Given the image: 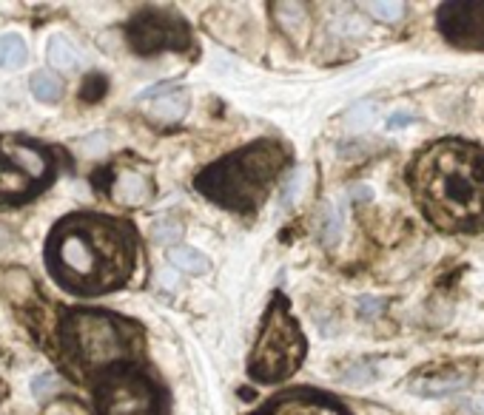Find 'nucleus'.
<instances>
[{
    "label": "nucleus",
    "mask_w": 484,
    "mask_h": 415,
    "mask_svg": "<svg viewBox=\"0 0 484 415\" xmlns=\"http://www.w3.org/2000/svg\"><path fill=\"white\" fill-rule=\"evenodd\" d=\"M470 384L468 375H441V379H419L413 382V390L428 395V399H444V395L459 392Z\"/></svg>",
    "instance_id": "nucleus-14"
},
{
    "label": "nucleus",
    "mask_w": 484,
    "mask_h": 415,
    "mask_svg": "<svg viewBox=\"0 0 484 415\" xmlns=\"http://www.w3.org/2000/svg\"><path fill=\"white\" fill-rule=\"evenodd\" d=\"M143 327L109 310H69L57 325L61 362L77 382L134 364L143 355Z\"/></svg>",
    "instance_id": "nucleus-3"
},
{
    "label": "nucleus",
    "mask_w": 484,
    "mask_h": 415,
    "mask_svg": "<svg viewBox=\"0 0 484 415\" xmlns=\"http://www.w3.org/2000/svg\"><path fill=\"white\" fill-rule=\"evenodd\" d=\"M413 120V114L411 111H396V114H391V120H387V126L391 128H402V126H408Z\"/></svg>",
    "instance_id": "nucleus-23"
},
{
    "label": "nucleus",
    "mask_w": 484,
    "mask_h": 415,
    "mask_svg": "<svg viewBox=\"0 0 484 415\" xmlns=\"http://www.w3.org/2000/svg\"><path fill=\"white\" fill-rule=\"evenodd\" d=\"M337 236H339V216L334 211H325V222H322V240L331 245L337 242Z\"/></svg>",
    "instance_id": "nucleus-21"
},
{
    "label": "nucleus",
    "mask_w": 484,
    "mask_h": 415,
    "mask_svg": "<svg viewBox=\"0 0 484 415\" xmlns=\"http://www.w3.org/2000/svg\"><path fill=\"white\" fill-rule=\"evenodd\" d=\"M297 185H299V176H294L288 185H285V193H282V208H288V203L294 200V191H297Z\"/></svg>",
    "instance_id": "nucleus-26"
},
{
    "label": "nucleus",
    "mask_w": 484,
    "mask_h": 415,
    "mask_svg": "<svg viewBox=\"0 0 484 415\" xmlns=\"http://www.w3.org/2000/svg\"><path fill=\"white\" fill-rule=\"evenodd\" d=\"M359 305H362V307H359L362 316H376L382 302H379V299H359Z\"/></svg>",
    "instance_id": "nucleus-25"
},
{
    "label": "nucleus",
    "mask_w": 484,
    "mask_h": 415,
    "mask_svg": "<svg viewBox=\"0 0 484 415\" xmlns=\"http://www.w3.org/2000/svg\"><path fill=\"white\" fill-rule=\"evenodd\" d=\"M54 387H57V384H54V379H49V375H41V379L34 382V387H32V390H34V395H43L46 390L52 392Z\"/></svg>",
    "instance_id": "nucleus-24"
},
{
    "label": "nucleus",
    "mask_w": 484,
    "mask_h": 415,
    "mask_svg": "<svg viewBox=\"0 0 484 415\" xmlns=\"http://www.w3.org/2000/svg\"><path fill=\"white\" fill-rule=\"evenodd\" d=\"M128 46L148 57L157 52H185L191 49V26L174 9H140L126 26Z\"/></svg>",
    "instance_id": "nucleus-8"
},
{
    "label": "nucleus",
    "mask_w": 484,
    "mask_h": 415,
    "mask_svg": "<svg viewBox=\"0 0 484 415\" xmlns=\"http://www.w3.org/2000/svg\"><path fill=\"white\" fill-rule=\"evenodd\" d=\"M290 163V151L277 140H257L197 174L194 188L205 200L237 213H257L270 188Z\"/></svg>",
    "instance_id": "nucleus-4"
},
{
    "label": "nucleus",
    "mask_w": 484,
    "mask_h": 415,
    "mask_svg": "<svg viewBox=\"0 0 484 415\" xmlns=\"http://www.w3.org/2000/svg\"><path fill=\"white\" fill-rule=\"evenodd\" d=\"M151 180L140 171H126L114 180L111 196L123 205H146L151 200Z\"/></svg>",
    "instance_id": "nucleus-12"
},
{
    "label": "nucleus",
    "mask_w": 484,
    "mask_h": 415,
    "mask_svg": "<svg viewBox=\"0 0 484 415\" xmlns=\"http://www.w3.org/2000/svg\"><path fill=\"white\" fill-rule=\"evenodd\" d=\"M436 21L448 43L459 49H484V0L441 4Z\"/></svg>",
    "instance_id": "nucleus-9"
},
{
    "label": "nucleus",
    "mask_w": 484,
    "mask_h": 415,
    "mask_svg": "<svg viewBox=\"0 0 484 415\" xmlns=\"http://www.w3.org/2000/svg\"><path fill=\"white\" fill-rule=\"evenodd\" d=\"M168 262L183 270V273H191V276H203L208 273L211 262H208V256L197 248H191V245H174L168 248Z\"/></svg>",
    "instance_id": "nucleus-13"
},
{
    "label": "nucleus",
    "mask_w": 484,
    "mask_h": 415,
    "mask_svg": "<svg viewBox=\"0 0 484 415\" xmlns=\"http://www.w3.org/2000/svg\"><path fill=\"white\" fill-rule=\"evenodd\" d=\"M138 265V231L120 216L69 213L46 240L52 279L74 296H106L120 290Z\"/></svg>",
    "instance_id": "nucleus-1"
},
{
    "label": "nucleus",
    "mask_w": 484,
    "mask_h": 415,
    "mask_svg": "<svg viewBox=\"0 0 484 415\" xmlns=\"http://www.w3.org/2000/svg\"><path fill=\"white\" fill-rule=\"evenodd\" d=\"M97 415H168L160 384L134 364L114 367L94 382Z\"/></svg>",
    "instance_id": "nucleus-7"
},
{
    "label": "nucleus",
    "mask_w": 484,
    "mask_h": 415,
    "mask_svg": "<svg viewBox=\"0 0 484 415\" xmlns=\"http://www.w3.org/2000/svg\"><path fill=\"white\" fill-rule=\"evenodd\" d=\"M54 156L29 137L0 134V205H21L54 183Z\"/></svg>",
    "instance_id": "nucleus-6"
},
{
    "label": "nucleus",
    "mask_w": 484,
    "mask_h": 415,
    "mask_svg": "<svg viewBox=\"0 0 484 415\" xmlns=\"http://www.w3.org/2000/svg\"><path fill=\"white\" fill-rule=\"evenodd\" d=\"M46 54H49V63L54 69H61V71L77 69V52H74V46L66 41V37H61V34H54L52 41H49Z\"/></svg>",
    "instance_id": "nucleus-17"
},
{
    "label": "nucleus",
    "mask_w": 484,
    "mask_h": 415,
    "mask_svg": "<svg viewBox=\"0 0 484 415\" xmlns=\"http://www.w3.org/2000/svg\"><path fill=\"white\" fill-rule=\"evenodd\" d=\"M109 146V137L106 134H94V137H86L81 140V154L83 156H100Z\"/></svg>",
    "instance_id": "nucleus-20"
},
{
    "label": "nucleus",
    "mask_w": 484,
    "mask_h": 415,
    "mask_svg": "<svg viewBox=\"0 0 484 415\" xmlns=\"http://www.w3.org/2000/svg\"><path fill=\"white\" fill-rule=\"evenodd\" d=\"M109 83L103 74H91L86 77V86H83V100H100V97L106 94Z\"/></svg>",
    "instance_id": "nucleus-19"
},
{
    "label": "nucleus",
    "mask_w": 484,
    "mask_h": 415,
    "mask_svg": "<svg viewBox=\"0 0 484 415\" xmlns=\"http://www.w3.org/2000/svg\"><path fill=\"white\" fill-rule=\"evenodd\" d=\"M180 236H183V225H180V222L157 225V228H154V240H157V242H171V240H180Z\"/></svg>",
    "instance_id": "nucleus-22"
},
{
    "label": "nucleus",
    "mask_w": 484,
    "mask_h": 415,
    "mask_svg": "<svg viewBox=\"0 0 484 415\" xmlns=\"http://www.w3.org/2000/svg\"><path fill=\"white\" fill-rule=\"evenodd\" d=\"M32 94L37 97L41 103H57L63 97V80H61V74H54L49 69H41V71H34L32 74Z\"/></svg>",
    "instance_id": "nucleus-15"
},
{
    "label": "nucleus",
    "mask_w": 484,
    "mask_h": 415,
    "mask_svg": "<svg viewBox=\"0 0 484 415\" xmlns=\"http://www.w3.org/2000/svg\"><path fill=\"white\" fill-rule=\"evenodd\" d=\"M146 111L154 117V120L163 123H177L188 111V91L177 89V86H157L154 91L146 94Z\"/></svg>",
    "instance_id": "nucleus-11"
},
{
    "label": "nucleus",
    "mask_w": 484,
    "mask_h": 415,
    "mask_svg": "<svg viewBox=\"0 0 484 415\" xmlns=\"http://www.w3.org/2000/svg\"><path fill=\"white\" fill-rule=\"evenodd\" d=\"M305 350L308 342L297 316L290 313L285 296L277 293L265 307L257 342L251 347V359H248L251 379H257L262 384L285 382L288 375H294L302 367Z\"/></svg>",
    "instance_id": "nucleus-5"
},
{
    "label": "nucleus",
    "mask_w": 484,
    "mask_h": 415,
    "mask_svg": "<svg viewBox=\"0 0 484 415\" xmlns=\"http://www.w3.org/2000/svg\"><path fill=\"white\" fill-rule=\"evenodd\" d=\"M365 9L382 24H396L404 14V4H365Z\"/></svg>",
    "instance_id": "nucleus-18"
},
{
    "label": "nucleus",
    "mask_w": 484,
    "mask_h": 415,
    "mask_svg": "<svg viewBox=\"0 0 484 415\" xmlns=\"http://www.w3.org/2000/svg\"><path fill=\"white\" fill-rule=\"evenodd\" d=\"M408 185L419 211L444 233L484 231V148L468 140H439L424 148Z\"/></svg>",
    "instance_id": "nucleus-2"
},
{
    "label": "nucleus",
    "mask_w": 484,
    "mask_h": 415,
    "mask_svg": "<svg viewBox=\"0 0 484 415\" xmlns=\"http://www.w3.org/2000/svg\"><path fill=\"white\" fill-rule=\"evenodd\" d=\"M29 61V49L21 34L0 37V69H21Z\"/></svg>",
    "instance_id": "nucleus-16"
},
{
    "label": "nucleus",
    "mask_w": 484,
    "mask_h": 415,
    "mask_svg": "<svg viewBox=\"0 0 484 415\" xmlns=\"http://www.w3.org/2000/svg\"><path fill=\"white\" fill-rule=\"evenodd\" d=\"M254 415H351V410L322 390L297 387L277 392Z\"/></svg>",
    "instance_id": "nucleus-10"
}]
</instances>
